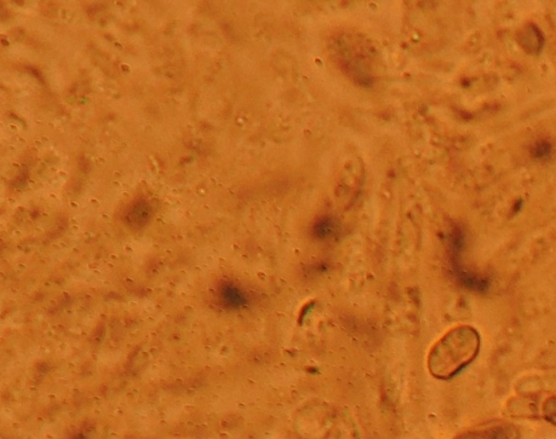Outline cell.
I'll list each match as a JSON object with an SVG mask.
<instances>
[{
    "instance_id": "obj_1",
    "label": "cell",
    "mask_w": 556,
    "mask_h": 439,
    "mask_svg": "<svg viewBox=\"0 0 556 439\" xmlns=\"http://www.w3.org/2000/svg\"><path fill=\"white\" fill-rule=\"evenodd\" d=\"M480 349L477 329L471 326L451 328L433 346L428 356V369L435 378H454L476 359Z\"/></svg>"
},
{
    "instance_id": "obj_2",
    "label": "cell",
    "mask_w": 556,
    "mask_h": 439,
    "mask_svg": "<svg viewBox=\"0 0 556 439\" xmlns=\"http://www.w3.org/2000/svg\"><path fill=\"white\" fill-rule=\"evenodd\" d=\"M456 439H520L518 426L509 422H490L462 433Z\"/></svg>"
},
{
    "instance_id": "obj_3",
    "label": "cell",
    "mask_w": 556,
    "mask_h": 439,
    "mask_svg": "<svg viewBox=\"0 0 556 439\" xmlns=\"http://www.w3.org/2000/svg\"><path fill=\"white\" fill-rule=\"evenodd\" d=\"M521 45L524 46L525 49H530V53L537 54L538 51H540L543 45V37L540 31L534 26H529L527 30L523 32V36H521Z\"/></svg>"
},
{
    "instance_id": "obj_4",
    "label": "cell",
    "mask_w": 556,
    "mask_h": 439,
    "mask_svg": "<svg viewBox=\"0 0 556 439\" xmlns=\"http://www.w3.org/2000/svg\"><path fill=\"white\" fill-rule=\"evenodd\" d=\"M512 404H508L509 412L518 417L532 418L538 413V409L534 402L523 400H512Z\"/></svg>"
},
{
    "instance_id": "obj_5",
    "label": "cell",
    "mask_w": 556,
    "mask_h": 439,
    "mask_svg": "<svg viewBox=\"0 0 556 439\" xmlns=\"http://www.w3.org/2000/svg\"><path fill=\"white\" fill-rule=\"evenodd\" d=\"M152 208L145 200H139L135 202L131 208L129 218L131 223L142 224L146 223L149 216H151Z\"/></svg>"
},
{
    "instance_id": "obj_6",
    "label": "cell",
    "mask_w": 556,
    "mask_h": 439,
    "mask_svg": "<svg viewBox=\"0 0 556 439\" xmlns=\"http://www.w3.org/2000/svg\"><path fill=\"white\" fill-rule=\"evenodd\" d=\"M552 144L546 141L541 140L538 141L531 149L532 157L538 160L547 159L552 154Z\"/></svg>"
},
{
    "instance_id": "obj_7",
    "label": "cell",
    "mask_w": 556,
    "mask_h": 439,
    "mask_svg": "<svg viewBox=\"0 0 556 439\" xmlns=\"http://www.w3.org/2000/svg\"><path fill=\"white\" fill-rule=\"evenodd\" d=\"M541 412L544 419L556 426V395L549 397L544 401Z\"/></svg>"
}]
</instances>
